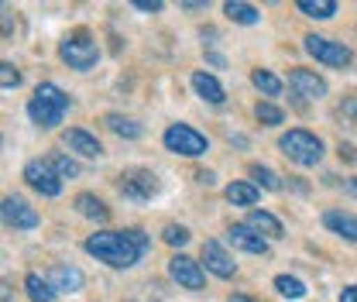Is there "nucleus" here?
Returning a JSON list of instances; mask_svg holds the SVG:
<instances>
[{
	"label": "nucleus",
	"instance_id": "obj_21",
	"mask_svg": "<svg viewBox=\"0 0 357 302\" xmlns=\"http://www.w3.org/2000/svg\"><path fill=\"white\" fill-rule=\"evenodd\" d=\"M227 199L234 206H255L258 203V186H251V182H230L227 186Z\"/></svg>",
	"mask_w": 357,
	"mask_h": 302
},
{
	"label": "nucleus",
	"instance_id": "obj_3",
	"mask_svg": "<svg viewBox=\"0 0 357 302\" xmlns=\"http://www.w3.org/2000/svg\"><path fill=\"white\" fill-rule=\"evenodd\" d=\"M278 148H282V155L292 158L296 165H316V162L323 158V141L303 128L282 134V137H278Z\"/></svg>",
	"mask_w": 357,
	"mask_h": 302
},
{
	"label": "nucleus",
	"instance_id": "obj_5",
	"mask_svg": "<svg viewBox=\"0 0 357 302\" xmlns=\"http://www.w3.org/2000/svg\"><path fill=\"white\" fill-rule=\"evenodd\" d=\"M59 55H62V62H69V69L86 73V69H93V66H96L100 48L89 42L86 35H73V38H66V42L59 45Z\"/></svg>",
	"mask_w": 357,
	"mask_h": 302
},
{
	"label": "nucleus",
	"instance_id": "obj_24",
	"mask_svg": "<svg viewBox=\"0 0 357 302\" xmlns=\"http://www.w3.org/2000/svg\"><path fill=\"white\" fill-rule=\"evenodd\" d=\"M24 289H28V299L31 302H55V289L45 278H38V275H28L24 278Z\"/></svg>",
	"mask_w": 357,
	"mask_h": 302
},
{
	"label": "nucleus",
	"instance_id": "obj_20",
	"mask_svg": "<svg viewBox=\"0 0 357 302\" xmlns=\"http://www.w3.org/2000/svg\"><path fill=\"white\" fill-rule=\"evenodd\" d=\"M223 14H227L230 21H237V24H258V21H261L258 7H251V3H241V0H230V3H223Z\"/></svg>",
	"mask_w": 357,
	"mask_h": 302
},
{
	"label": "nucleus",
	"instance_id": "obj_36",
	"mask_svg": "<svg viewBox=\"0 0 357 302\" xmlns=\"http://www.w3.org/2000/svg\"><path fill=\"white\" fill-rule=\"evenodd\" d=\"M230 302H255L251 296H230Z\"/></svg>",
	"mask_w": 357,
	"mask_h": 302
},
{
	"label": "nucleus",
	"instance_id": "obj_11",
	"mask_svg": "<svg viewBox=\"0 0 357 302\" xmlns=\"http://www.w3.org/2000/svg\"><path fill=\"white\" fill-rule=\"evenodd\" d=\"M227 241H230L237 251H248V255H265L268 251V241L261 234H255L248 223H234V227L227 230Z\"/></svg>",
	"mask_w": 357,
	"mask_h": 302
},
{
	"label": "nucleus",
	"instance_id": "obj_8",
	"mask_svg": "<svg viewBox=\"0 0 357 302\" xmlns=\"http://www.w3.org/2000/svg\"><path fill=\"white\" fill-rule=\"evenodd\" d=\"M121 192L128 199H134V203H144V199H151L158 192V179L151 172H144V169H131V172L121 175Z\"/></svg>",
	"mask_w": 357,
	"mask_h": 302
},
{
	"label": "nucleus",
	"instance_id": "obj_33",
	"mask_svg": "<svg viewBox=\"0 0 357 302\" xmlns=\"http://www.w3.org/2000/svg\"><path fill=\"white\" fill-rule=\"evenodd\" d=\"M196 182H199V186H213V182H217V175L213 172H196Z\"/></svg>",
	"mask_w": 357,
	"mask_h": 302
},
{
	"label": "nucleus",
	"instance_id": "obj_6",
	"mask_svg": "<svg viewBox=\"0 0 357 302\" xmlns=\"http://www.w3.org/2000/svg\"><path fill=\"white\" fill-rule=\"evenodd\" d=\"M303 42H306V52H310L312 59L316 62H326V66H351V59H354V52L347 45L330 42L323 35H306Z\"/></svg>",
	"mask_w": 357,
	"mask_h": 302
},
{
	"label": "nucleus",
	"instance_id": "obj_28",
	"mask_svg": "<svg viewBox=\"0 0 357 302\" xmlns=\"http://www.w3.org/2000/svg\"><path fill=\"white\" fill-rule=\"evenodd\" d=\"M248 172H251V179H258L265 189H271V192H275V189H282V179L271 172V169H265V165H251Z\"/></svg>",
	"mask_w": 357,
	"mask_h": 302
},
{
	"label": "nucleus",
	"instance_id": "obj_18",
	"mask_svg": "<svg viewBox=\"0 0 357 302\" xmlns=\"http://www.w3.org/2000/svg\"><path fill=\"white\" fill-rule=\"evenodd\" d=\"M248 227L255 230V234H265V237H282L285 230H282V220H275L271 213L265 210H251L248 213Z\"/></svg>",
	"mask_w": 357,
	"mask_h": 302
},
{
	"label": "nucleus",
	"instance_id": "obj_34",
	"mask_svg": "<svg viewBox=\"0 0 357 302\" xmlns=\"http://www.w3.org/2000/svg\"><path fill=\"white\" fill-rule=\"evenodd\" d=\"M340 302H357V285H351V289H344V296H340Z\"/></svg>",
	"mask_w": 357,
	"mask_h": 302
},
{
	"label": "nucleus",
	"instance_id": "obj_12",
	"mask_svg": "<svg viewBox=\"0 0 357 302\" xmlns=\"http://www.w3.org/2000/svg\"><path fill=\"white\" fill-rule=\"evenodd\" d=\"M203 264H206L217 278H230V275L237 271V261L223 251L220 241H206V244H203Z\"/></svg>",
	"mask_w": 357,
	"mask_h": 302
},
{
	"label": "nucleus",
	"instance_id": "obj_35",
	"mask_svg": "<svg viewBox=\"0 0 357 302\" xmlns=\"http://www.w3.org/2000/svg\"><path fill=\"white\" fill-rule=\"evenodd\" d=\"M344 189H347L351 196H357V179H347V186H344Z\"/></svg>",
	"mask_w": 357,
	"mask_h": 302
},
{
	"label": "nucleus",
	"instance_id": "obj_16",
	"mask_svg": "<svg viewBox=\"0 0 357 302\" xmlns=\"http://www.w3.org/2000/svg\"><path fill=\"white\" fill-rule=\"evenodd\" d=\"M192 89H196L206 103H213V107H220L223 100H227L223 86L217 83V76H210V73H192Z\"/></svg>",
	"mask_w": 357,
	"mask_h": 302
},
{
	"label": "nucleus",
	"instance_id": "obj_32",
	"mask_svg": "<svg viewBox=\"0 0 357 302\" xmlns=\"http://www.w3.org/2000/svg\"><path fill=\"white\" fill-rule=\"evenodd\" d=\"M137 10H162V0H134Z\"/></svg>",
	"mask_w": 357,
	"mask_h": 302
},
{
	"label": "nucleus",
	"instance_id": "obj_30",
	"mask_svg": "<svg viewBox=\"0 0 357 302\" xmlns=\"http://www.w3.org/2000/svg\"><path fill=\"white\" fill-rule=\"evenodd\" d=\"M52 165H55V172L62 175V179H73V175H79V165H76L69 155H55V158H52Z\"/></svg>",
	"mask_w": 357,
	"mask_h": 302
},
{
	"label": "nucleus",
	"instance_id": "obj_25",
	"mask_svg": "<svg viewBox=\"0 0 357 302\" xmlns=\"http://www.w3.org/2000/svg\"><path fill=\"white\" fill-rule=\"evenodd\" d=\"M251 83L261 89L265 96H278V93H282V80H278V76H271L268 69H255V73H251Z\"/></svg>",
	"mask_w": 357,
	"mask_h": 302
},
{
	"label": "nucleus",
	"instance_id": "obj_27",
	"mask_svg": "<svg viewBox=\"0 0 357 302\" xmlns=\"http://www.w3.org/2000/svg\"><path fill=\"white\" fill-rule=\"evenodd\" d=\"M255 117H258L261 124H268V128H275V124L285 121V114H282L275 103H258V107H255Z\"/></svg>",
	"mask_w": 357,
	"mask_h": 302
},
{
	"label": "nucleus",
	"instance_id": "obj_1",
	"mask_svg": "<svg viewBox=\"0 0 357 302\" xmlns=\"http://www.w3.org/2000/svg\"><path fill=\"white\" fill-rule=\"evenodd\" d=\"M86 251L96 261H107L110 268H131L144 255L131 237V230H100V234L86 237Z\"/></svg>",
	"mask_w": 357,
	"mask_h": 302
},
{
	"label": "nucleus",
	"instance_id": "obj_22",
	"mask_svg": "<svg viewBox=\"0 0 357 302\" xmlns=\"http://www.w3.org/2000/svg\"><path fill=\"white\" fill-rule=\"evenodd\" d=\"M306 17H316V21H330L333 14H337V3L333 0H299L296 3Z\"/></svg>",
	"mask_w": 357,
	"mask_h": 302
},
{
	"label": "nucleus",
	"instance_id": "obj_13",
	"mask_svg": "<svg viewBox=\"0 0 357 302\" xmlns=\"http://www.w3.org/2000/svg\"><path fill=\"white\" fill-rule=\"evenodd\" d=\"M289 86L296 89L299 96H306V100H323L326 96V83L310 69H292L289 73Z\"/></svg>",
	"mask_w": 357,
	"mask_h": 302
},
{
	"label": "nucleus",
	"instance_id": "obj_19",
	"mask_svg": "<svg viewBox=\"0 0 357 302\" xmlns=\"http://www.w3.org/2000/svg\"><path fill=\"white\" fill-rule=\"evenodd\" d=\"M76 210L89 220H100V223H107L110 220V210H107V203L103 199H96V196H89V192H79L76 196Z\"/></svg>",
	"mask_w": 357,
	"mask_h": 302
},
{
	"label": "nucleus",
	"instance_id": "obj_31",
	"mask_svg": "<svg viewBox=\"0 0 357 302\" xmlns=\"http://www.w3.org/2000/svg\"><path fill=\"white\" fill-rule=\"evenodd\" d=\"M0 86H3V89L21 86V73H17L10 62H3V66H0Z\"/></svg>",
	"mask_w": 357,
	"mask_h": 302
},
{
	"label": "nucleus",
	"instance_id": "obj_10",
	"mask_svg": "<svg viewBox=\"0 0 357 302\" xmlns=\"http://www.w3.org/2000/svg\"><path fill=\"white\" fill-rule=\"evenodd\" d=\"M3 223L14 227V230H35L38 227V213H35V206H28V199L7 196L3 199Z\"/></svg>",
	"mask_w": 357,
	"mask_h": 302
},
{
	"label": "nucleus",
	"instance_id": "obj_26",
	"mask_svg": "<svg viewBox=\"0 0 357 302\" xmlns=\"http://www.w3.org/2000/svg\"><path fill=\"white\" fill-rule=\"evenodd\" d=\"M275 289H278L285 299H303V296H306V285H303L299 278H292V275H278V278H275Z\"/></svg>",
	"mask_w": 357,
	"mask_h": 302
},
{
	"label": "nucleus",
	"instance_id": "obj_14",
	"mask_svg": "<svg viewBox=\"0 0 357 302\" xmlns=\"http://www.w3.org/2000/svg\"><path fill=\"white\" fill-rule=\"evenodd\" d=\"M62 141H66L69 151H76V155H83V158H100V155H103V144L83 128H69Z\"/></svg>",
	"mask_w": 357,
	"mask_h": 302
},
{
	"label": "nucleus",
	"instance_id": "obj_17",
	"mask_svg": "<svg viewBox=\"0 0 357 302\" xmlns=\"http://www.w3.org/2000/svg\"><path fill=\"white\" fill-rule=\"evenodd\" d=\"M323 223H326L333 234H340L344 241H357V216L340 213V210H330V213L323 216Z\"/></svg>",
	"mask_w": 357,
	"mask_h": 302
},
{
	"label": "nucleus",
	"instance_id": "obj_15",
	"mask_svg": "<svg viewBox=\"0 0 357 302\" xmlns=\"http://www.w3.org/2000/svg\"><path fill=\"white\" fill-rule=\"evenodd\" d=\"M83 271L76 268V264H55L52 268V275H48V285L55 289V292H79L83 289Z\"/></svg>",
	"mask_w": 357,
	"mask_h": 302
},
{
	"label": "nucleus",
	"instance_id": "obj_2",
	"mask_svg": "<svg viewBox=\"0 0 357 302\" xmlns=\"http://www.w3.org/2000/svg\"><path fill=\"white\" fill-rule=\"evenodd\" d=\"M66 110H69V96L55 86V83H42V86L35 89L31 103H28V117H31L38 128H55V124H62Z\"/></svg>",
	"mask_w": 357,
	"mask_h": 302
},
{
	"label": "nucleus",
	"instance_id": "obj_7",
	"mask_svg": "<svg viewBox=\"0 0 357 302\" xmlns=\"http://www.w3.org/2000/svg\"><path fill=\"white\" fill-rule=\"evenodd\" d=\"M24 179H28V186H31V189H38L42 196H48V199L62 192V175L55 172V165H52V162H45V158L28 162V165H24Z\"/></svg>",
	"mask_w": 357,
	"mask_h": 302
},
{
	"label": "nucleus",
	"instance_id": "obj_37",
	"mask_svg": "<svg viewBox=\"0 0 357 302\" xmlns=\"http://www.w3.org/2000/svg\"><path fill=\"white\" fill-rule=\"evenodd\" d=\"M347 110H351V114H354V117H357V103H351V107H347Z\"/></svg>",
	"mask_w": 357,
	"mask_h": 302
},
{
	"label": "nucleus",
	"instance_id": "obj_29",
	"mask_svg": "<svg viewBox=\"0 0 357 302\" xmlns=\"http://www.w3.org/2000/svg\"><path fill=\"white\" fill-rule=\"evenodd\" d=\"M162 241H165V244H172V248H182V244H189V230H185V227H178V223H169V227L162 230Z\"/></svg>",
	"mask_w": 357,
	"mask_h": 302
},
{
	"label": "nucleus",
	"instance_id": "obj_23",
	"mask_svg": "<svg viewBox=\"0 0 357 302\" xmlns=\"http://www.w3.org/2000/svg\"><path fill=\"white\" fill-rule=\"evenodd\" d=\"M103 124L114 130V134H121V137H141V124L137 121H131V117H121V114H107L103 117Z\"/></svg>",
	"mask_w": 357,
	"mask_h": 302
},
{
	"label": "nucleus",
	"instance_id": "obj_9",
	"mask_svg": "<svg viewBox=\"0 0 357 302\" xmlns=\"http://www.w3.org/2000/svg\"><path fill=\"white\" fill-rule=\"evenodd\" d=\"M169 275L178 282V289H189V292H199L203 282H206L199 261H192L189 255H172V261H169Z\"/></svg>",
	"mask_w": 357,
	"mask_h": 302
},
{
	"label": "nucleus",
	"instance_id": "obj_4",
	"mask_svg": "<svg viewBox=\"0 0 357 302\" xmlns=\"http://www.w3.org/2000/svg\"><path fill=\"white\" fill-rule=\"evenodd\" d=\"M165 148L176 151V155H185V158H199V155L210 151V141L199 130H192L189 124H172L165 130Z\"/></svg>",
	"mask_w": 357,
	"mask_h": 302
}]
</instances>
